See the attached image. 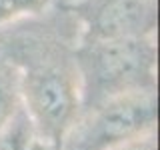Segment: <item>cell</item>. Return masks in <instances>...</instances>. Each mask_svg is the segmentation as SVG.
Instances as JSON below:
<instances>
[{
	"label": "cell",
	"instance_id": "1",
	"mask_svg": "<svg viewBox=\"0 0 160 150\" xmlns=\"http://www.w3.org/2000/svg\"><path fill=\"white\" fill-rule=\"evenodd\" d=\"M20 74V98L34 134L60 148L64 134L82 112V80L74 50L58 42L22 44L12 58Z\"/></svg>",
	"mask_w": 160,
	"mask_h": 150
},
{
	"label": "cell",
	"instance_id": "2",
	"mask_svg": "<svg viewBox=\"0 0 160 150\" xmlns=\"http://www.w3.org/2000/svg\"><path fill=\"white\" fill-rule=\"evenodd\" d=\"M82 80V110L136 90H156L154 34L116 40H80L74 48Z\"/></svg>",
	"mask_w": 160,
	"mask_h": 150
},
{
	"label": "cell",
	"instance_id": "3",
	"mask_svg": "<svg viewBox=\"0 0 160 150\" xmlns=\"http://www.w3.org/2000/svg\"><path fill=\"white\" fill-rule=\"evenodd\" d=\"M156 90L124 92L84 108L64 134L58 150H110L142 134L156 132Z\"/></svg>",
	"mask_w": 160,
	"mask_h": 150
},
{
	"label": "cell",
	"instance_id": "4",
	"mask_svg": "<svg viewBox=\"0 0 160 150\" xmlns=\"http://www.w3.org/2000/svg\"><path fill=\"white\" fill-rule=\"evenodd\" d=\"M82 40L148 36L156 30V0H80L72 6Z\"/></svg>",
	"mask_w": 160,
	"mask_h": 150
},
{
	"label": "cell",
	"instance_id": "5",
	"mask_svg": "<svg viewBox=\"0 0 160 150\" xmlns=\"http://www.w3.org/2000/svg\"><path fill=\"white\" fill-rule=\"evenodd\" d=\"M22 110L18 66L6 54H0V132Z\"/></svg>",
	"mask_w": 160,
	"mask_h": 150
},
{
	"label": "cell",
	"instance_id": "6",
	"mask_svg": "<svg viewBox=\"0 0 160 150\" xmlns=\"http://www.w3.org/2000/svg\"><path fill=\"white\" fill-rule=\"evenodd\" d=\"M34 136L36 134H34L32 122L28 120L22 108L12 118V122L0 132V150H26V146Z\"/></svg>",
	"mask_w": 160,
	"mask_h": 150
},
{
	"label": "cell",
	"instance_id": "7",
	"mask_svg": "<svg viewBox=\"0 0 160 150\" xmlns=\"http://www.w3.org/2000/svg\"><path fill=\"white\" fill-rule=\"evenodd\" d=\"M48 6L50 0H0V26L26 16H38Z\"/></svg>",
	"mask_w": 160,
	"mask_h": 150
},
{
	"label": "cell",
	"instance_id": "8",
	"mask_svg": "<svg viewBox=\"0 0 160 150\" xmlns=\"http://www.w3.org/2000/svg\"><path fill=\"white\" fill-rule=\"evenodd\" d=\"M110 150H158V134L156 132L142 134V136L132 138L128 142L120 144L116 148H110Z\"/></svg>",
	"mask_w": 160,
	"mask_h": 150
},
{
	"label": "cell",
	"instance_id": "9",
	"mask_svg": "<svg viewBox=\"0 0 160 150\" xmlns=\"http://www.w3.org/2000/svg\"><path fill=\"white\" fill-rule=\"evenodd\" d=\"M50 2H58V4H62V6H76V4L80 2V0H50Z\"/></svg>",
	"mask_w": 160,
	"mask_h": 150
}]
</instances>
